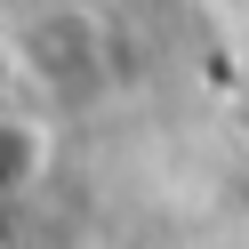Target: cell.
I'll return each instance as SVG.
<instances>
[{"label": "cell", "mask_w": 249, "mask_h": 249, "mask_svg": "<svg viewBox=\"0 0 249 249\" xmlns=\"http://www.w3.org/2000/svg\"><path fill=\"white\" fill-rule=\"evenodd\" d=\"M8 65L49 113H97L121 89V40L89 0H40L8 24Z\"/></svg>", "instance_id": "6da1fadb"}]
</instances>
